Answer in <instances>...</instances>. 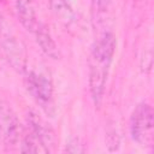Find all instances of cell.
<instances>
[{"mask_svg": "<svg viewBox=\"0 0 154 154\" xmlns=\"http://www.w3.org/2000/svg\"><path fill=\"white\" fill-rule=\"evenodd\" d=\"M25 85L35 101L49 113L53 108V85L51 79L43 73L28 71L25 75Z\"/></svg>", "mask_w": 154, "mask_h": 154, "instance_id": "3", "label": "cell"}, {"mask_svg": "<svg viewBox=\"0 0 154 154\" xmlns=\"http://www.w3.org/2000/svg\"><path fill=\"white\" fill-rule=\"evenodd\" d=\"M64 150H65V152H69V153H82V152H84L85 149H84V147H83V144L81 143L79 140L73 138V140H71V141L66 144V147H65Z\"/></svg>", "mask_w": 154, "mask_h": 154, "instance_id": "9", "label": "cell"}, {"mask_svg": "<svg viewBox=\"0 0 154 154\" xmlns=\"http://www.w3.org/2000/svg\"><path fill=\"white\" fill-rule=\"evenodd\" d=\"M36 37V41L38 43V46L41 47V49L51 58L53 59H58V55H59V52H58V48H57V45L54 42V40L52 38L51 36V32L49 30L47 29L46 25H43L42 23L38 25V28L32 32Z\"/></svg>", "mask_w": 154, "mask_h": 154, "instance_id": "6", "label": "cell"}, {"mask_svg": "<svg viewBox=\"0 0 154 154\" xmlns=\"http://www.w3.org/2000/svg\"><path fill=\"white\" fill-rule=\"evenodd\" d=\"M131 138L142 147L153 146V109L149 103H138L130 117Z\"/></svg>", "mask_w": 154, "mask_h": 154, "instance_id": "2", "label": "cell"}, {"mask_svg": "<svg viewBox=\"0 0 154 154\" xmlns=\"http://www.w3.org/2000/svg\"><path fill=\"white\" fill-rule=\"evenodd\" d=\"M16 13L22 25L30 32H34L41 24L37 19L35 7L31 0H14Z\"/></svg>", "mask_w": 154, "mask_h": 154, "instance_id": "4", "label": "cell"}, {"mask_svg": "<svg viewBox=\"0 0 154 154\" xmlns=\"http://www.w3.org/2000/svg\"><path fill=\"white\" fill-rule=\"evenodd\" d=\"M11 38H13V36L11 34V30L7 26L4 16L0 13V43L4 45L5 42L10 41Z\"/></svg>", "mask_w": 154, "mask_h": 154, "instance_id": "8", "label": "cell"}, {"mask_svg": "<svg viewBox=\"0 0 154 154\" xmlns=\"http://www.w3.org/2000/svg\"><path fill=\"white\" fill-rule=\"evenodd\" d=\"M54 16L64 24L71 25L76 19V13L72 7L71 0H48Z\"/></svg>", "mask_w": 154, "mask_h": 154, "instance_id": "5", "label": "cell"}, {"mask_svg": "<svg viewBox=\"0 0 154 154\" xmlns=\"http://www.w3.org/2000/svg\"><path fill=\"white\" fill-rule=\"evenodd\" d=\"M109 0H91V14L95 22H102L107 14Z\"/></svg>", "mask_w": 154, "mask_h": 154, "instance_id": "7", "label": "cell"}, {"mask_svg": "<svg viewBox=\"0 0 154 154\" xmlns=\"http://www.w3.org/2000/svg\"><path fill=\"white\" fill-rule=\"evenodd\" d=\"M117 40L111 31H103L94 42L89 58V90L96 106L102 101L108 71L116 53Z\"/></svg>", "mask_w": 154, "mask_h": 154, "instance_id": "1", "label": "cell"}]
</instances>
